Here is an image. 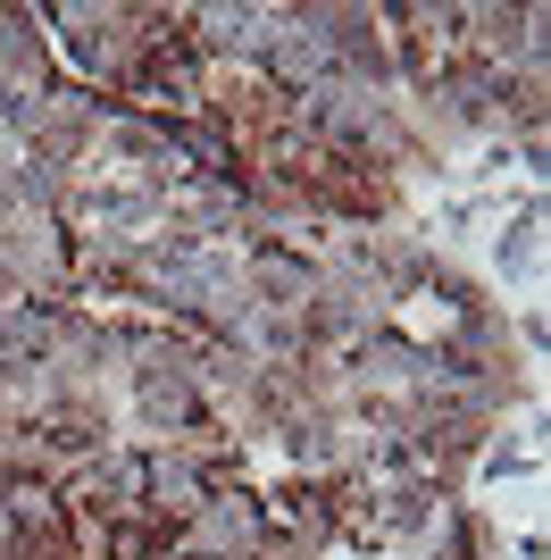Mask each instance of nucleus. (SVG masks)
I'll list each match as a JSON object with an SVG mask.
<instances>
[{
    "label": "nucleus",
    "mask_w": 551,
    "mask_h": 560,
    "mask_svg": "<svg viewBox=\"0 0 551 560\" xmlns=\"http://www.w3.org/2000/svg\"><path fill=\"white\" fill-rule=\"evenodd\" d=\"M0 268H9V284H17V293L68 302V293H75V234H68V218L17 210L9 226H0Z\"/></svg>",
    "instance_id": "f257e3e1"
},
{
    "label": "nucleus",
    "mask_w": 551,
    "mask_h": 560,
    "mask_svg": "<svg viewBox=\"0 0 551 560\" xmlns=\"http://www.w3.org/2000/svg\"><path fill=\"white\" fill-rule=\"evenodd\" d=\"M259 544H268V527H259V493L251 486L209 493L184 527H167V560H251Z\"/></svg>",
    "instance_id": "f03ea898"
},
{
    "label": "nucleus",
    "mask_w": 551,
    "mask_h": 560,
    "mask_svg": "<svg viewBox=\"0 0 551 560\" xmlns=\"http://www.w3.org/2000/svg\"><path fill=\"white\" fill-rule=\"evenodd\" d=\"M234 268H243V293H251L259 310L309 318V302H318V259L301 252V243H268V234H251V243H234Z\"/></svg>",
    "instance_id": "7ed1b4c3"
},
{
    "label": "nucleus",
    "mask_w": 551,
    "mask_h": 560,
    "mask_svg": "<svg viewBox=\"0 0 551 560\" xmlns=\"http://www.w3.org/2000/svg\"><path fill=\"white\" fill-rule=\"evenodd\" d=\"M268 34H276L268 0H209V9H184V43L201 50L209 68H259Z\"/></svg>",
    "instance_id": "20e7f679"
},
{
    "label": "nucleus",
    "mask_w": 551,
    "mask_h": 560,
    "mask_svg": "<svg viewBox=\"0 0 551 560\" xmlns=\"http://www.w3.org/2000/svg\"><path fill=\"white\" fill-rule=\"evenodd\" d=\"M259 493V527H268V544H284V552L318 560L326 544H335V486H318V477H284V486H251Z\"/></svg>",
    "instance_id": "39448f33"
},
{
    "label": "nucleus",
    "mask_w": 551,
    "mask_h": 560,
    "mask_svg": "<svg viewBox=\"0 0 551 560\" xmlns=\"http://www.w3.org/2000/svg\"><path fill=\"white\" fill-rule=\"evenodd\" d=\"M209 493H226L209 460H192L184 444H142V518L151 527H184Z\"/></svg>",
    "instance_id": "423d86ee"
},
{
    "label": "nucleus",
    "mask_w": 551,
    "mask_h": 560,
    "mask_svg": "<svg viewBox=\"0 0 551 560\" xmlns=\"http://www.w3.org/2000/svg\"><path fill=\"white\" fill-rule=\"evenodd\" d=\"M68 511L92 518H142V444H101L68 477Z\"/></svg>",
    "instance_id": "0eeeda50"
},
{
    "label": "nucleus",
    "mask_w": 551,
    "mask_h": 560,
    "mask_svg": "<svg viewBox=\"0 0 551 560\" xmlns=\"http://www.w3.org/2000/svg\"><path fill=\"white\" fill-rule=\"evenodd\" d=\"M43 84H59V68H50V34H43V9L0 0V101L43 93Z\"/></svg>",
    "instance_id": "6e6552de"
},
{
    "label": "nucleus",
    "mask_w": 551,
    "mask_h": 560,
    "mask_svg": "<svg viewBox=\"0 0 551 560\" xmlns=\"http://www.w3.org/2000/svg\"><path fill=\"white\" fill-rule=\"evenodd\" d=\"M59 318H68V302H43V293H17V302L0 310V369H25V360H50V343H59Z\"/></svg>",
    "instance_id": "1a4fd4ad"
},
{
    "label": "nucleus",
    "mask_w": 551,
    "mask_h": 560,
    "mask_svg": "<svg viewBox=\"0 0 551 560\" xmlns=\"http://www.w3.org/2000/svg\"><path fill=\"white\" fill-rule=\"evenodd\" d=\"M9 302H17V284H9V268H0V310H9Z\"/></svg>",
    "instance_id": "9d476101"
}]
</instances>
